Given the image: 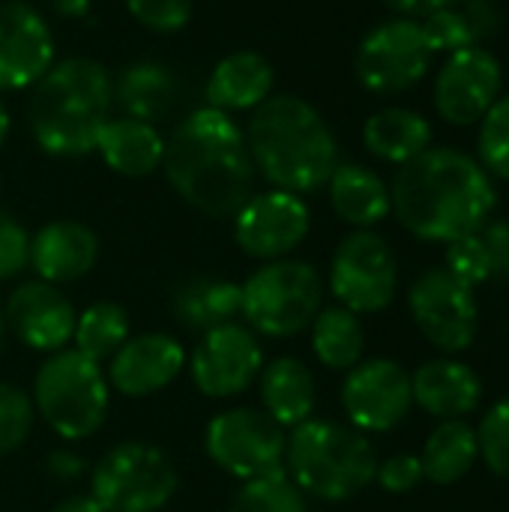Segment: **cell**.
I'll return each mask as SVG.
<instances>
[{"label":"cell","mask_w":509,"mask_h":512,"mask_svg":"<svg viewBox=\"0 0 509 512\" xmlns=\"http://www.w3.org/2000/svg\"><path fill=\"white\" fill-rule=\"evenodd\" d=\"M90 9H93V0H54V12L63 15V18L81 21V18L90 15Z\"/></svg>","instance_id":"f6af8a7d"},{"label":"cell","mask_w":509,"mask_h":512,"mask_svg":"<svg viewBox=\"0 0 509 512\" xmlns=\"http://www.w3.org/2000/svg\"><path fill=\"white\" fill-rule=\"evenodd\" d=\"M330 294L354 315H375L396 297L399 264L390 243L372 228H357L336 246L327 273Z\"/></svg>","instance_id":"30bf717a"},{"label":"cell","mask_w":509,"mask_h":512,"mask_svg":"<svg viewBox=\"0 0 509 512\" xmlns=\"http://www.w3.org/2000/svg\"><path fill=\"white\" fill-rule=\"evenodd\" d=\"M9 132H12V114H9V108H6V102H3V96H0V150H3L6 141H9Z\"/></svg>","instance_id":"bcb514c9"},{"label":"cell","mask_w":509,"mask_h":512,"mask_svg":"<svg viewBox=\"0 0 509 512\" xmlns=\"http://www.w3.org/2000/svg\"><path fill=\"white\" fill-rule=\"evenodd\" d=\"M177 486L174 462L144 441L114 444L90 468V495L105 512H159Z\"/></svg>","instance_id":"ba28073f"},{"label":"cell","mask_w":509,"mask_h":512,"mask_svg":"<svg viewBox=\"0 0 509 512\" xmlns=\"http://www.w3.org/2000/svg\"><path fill=\"white\" fill-rule=\"evenodd\" d=\"M243 309V291L231 279L195 276L177 285L171 294V315L189 333H210L216 327L234 324Z\"/></svg>","instance_id":"d4e9b609"},{"label":"cell","mask_w":509,"mask_h":512,"mask_svg":"<svg viewBox=\"0 0 509 512\" xmlns=\"http://www.w3.org/2000/svg\"><path fill=\"white\" fill-rule=\"evenodd\" d=\"M408 309L417 330L444 354L465 351L477 336L474 288L462 285L447 267L429 270L414 282Z\"/></svg>","instance_id":"5bb4252c"},{"label":"cell","mask_w":509,"mask_h":512,"mask_svg":"<svg viewBox=\"0 0 509 512\" xmlns=\"http://www.w3.org/2000/svg\"><path fill=\"white\" fill-rule=\"evenodd\" d=\"M312 351L321 366L348 372L363 360L366 351V330L360 324V315H354L345 306H327L312 321Z\"/></svg>","instance_id":"f546056e"},{"label":"cell","mask_w":509,"mask_h":512,"mask_svg":"<svg viewBox=\"0 0 509 512\" xmlns=\"http://www.w3.org/2000/svg\"><path fill=\"white\" fill-rule=\"evenodd\" d=\"M375 480L384 492L390 495H405L414 492L426 477H423V462L420 456L402 453V456H390L387 462H378Z\"/></svg>","instance_id":"ab89813d"},{"label":"cell","mask_w":509,"mask_h":512,"mask_svg":"<svg viewBox=\"0 0 509 512\" xmlns=\"http://www.w3.org/2000/svg\"><path fill=\"white\" fill-rule=\"evenodd\" d=\"M366 150L390 165H405L432 147V123L414 108H381L363 123Z\"/></svg>","instance_id":"83f0119b"},{"label":"cell","mask_w":509,"mask_h":512,"mask_svg":"<svg viewBox=\"0 0 509 512\" xmlns=\"http://www.w3.org/2000/svg\"><path fill=\"white\" fill-rule=\"evenodd\" d=\"M114 105L135 120L159 123L177 102V78L165 63L135 60L117 78H111Z\"/></svg>","instance_id":"4316f807"},{"label":"cell","mask_w":509,"mask_h":512,"mask_svg":"<svg viewBox=\"0 0 509 512\" xmlns=\"http://www.w3.org/2000/svg\"><path fill=\"white\" fill-rule=\"evenodd\" d=\"M387 9H393L399 18H426V15H432V12H438V9H447V6H453V3H459V0H381Z\"/></svg>","instance_id":"7bdbcfd3"},{"label":"cell","mask_w":509,"mask_h":512,"mask_svg":"<svg viewBox=\"0 0 509 512\" xmlns=\"http://www.w3.org/2000/svg\"><path fill=\"white\" fill-rule=\"evenodd\" d=\"M276 72L273 63L252 51L240 48L225 54L204 81V105L225 111V114H252L273 96Z\"/></svg>","instance_id":"44dd1931"},{"label":"cell","mask_w":509,"mask_h":512,"mask_svg":"<svg viewBox=\"0 0 509 512\" xmlns=\"http://www.w3.org/2000/svg\"><path fill=\"white\" fill-rule=\"evenodd\" d=\"M258 396L264 414L288 432L312 420L318 405V384L300 357H276L264 363L258 375Z\"/></svg>","instance_id":"7402d4cb"},{"label":"cell","mask_w":509,"mask_h":512,"mask_svg":"<svg viewBox=\"0 0 509 512\" xmlns=\"http://www.w3.org/2000/svg\"><path fill=\"white\" fill-rule=\"evenodd\" d=\"M477 162L489 177L509 180V93H501L477 129Z\"/></svg>","instance_id":"836d02e7"},{"label":"cell","mask_w":509,"mask_h":512,"mask_svg":"<svg viewBox=\"0 0 509 512\" xmlns=\"http://www.w3.org/2000/svg\"><path fill=\"white\" fill-rule=\"evenodd\" d=\"M285 447L288 432L258 408H228L204 432L210 462L240 483L285 471Z\"/></svg>","instance_id":"9c48e42d"},{"label":"cell","mask_w":509,"mask_h":512,"mask_svg":"<svg viewBox=\"0 0 509 512\" xmlns=\"http://www.w3.org/2000/svg\"><path fill=\"white\" fill-rule=\"evenodd\" d=\"M126 339H129V315L114 300L90 303L75 321L72 342L81 354H87L96 363L111 360L126 345Z\"/></svg>","instance_id":"4dcf8cb0"},{"label":"cell","mask_w":509,"mask_h":512,"mask_svg":"<svg viewBox=\"0 0 509 512\" xmlns=\"http://www.w3.org/2000/svg\"><path fill=\"white\" fill-rule=\"evenodd\" d=\"M186 348L168 333L129 336L108 363V387L126 399H147L171 387L186 369Z\"/></svg>","instance_id":"d6986e66"},{"label":"cell","mask_w":509,"mask_h":512,"mask_svg":"<svg viewBox=\"0 0 509 512\" xmlns=\"http://www.w3.org/2000/svg\"><path fill=\"white\" fill-rule=\"evenodd\" d=\"M447 270L468 288H477L480 282L492 279V258H489V249L477 234H468V237H459L453 243H447Z\"/></svg>","instance_id":"d590c367"},{"label":"cell","mask_w":509,"mask_h":512,"mask_svg":"<svg viewBox=\"0 0 509 512\" xmlns=\"http://www.w3.org/2000/svg\"><path fill=\"white\" fill-rule=\"evenodd\" d=\"M186 366L198 393L207 399H234L258 381L264 348L246 324L234 321L204 333Z\"/></svg>","instance_id":"4fadbf2b"},{"label":"cell","mask_w":509,"mask_h":512,"mask_svg":"<svg viewBox=\"0 0 509 512\" xmlns=\"http://www.w3.org/2000/svg\"><path fill=\"white\" fill-rule=\"evenodd\" d=\"M51 512H105L93 495H69L60 504H54Z\"/></svg>","instance_id":"ee69618b"},{"label":"cell","mask_w":509,"mask_h":512,"mask_svg":"<svg viewBox=\"0 0 509 512\" xmlns=\"http://www.w3.org/2000/svg\"><path fill=\"white\" fill-rule=\"evenodd\" d=\"M243 321L267 339H288L312 327L324 309V279L300 258L264 261L243 285Z\"/></svg>","instance_id":"52a82bcc"},{"label":"cell","mask_w":509,"mask_h":512,"mask_svg":"<svg viewBox=\"0 0 509 512\" xmlns=\"http://www.w3.org/2000/svg\"><path fill=\"white\" fill-rule=\"evenodd\" d=\"M228 512H309V507L297 483L285 471H276L243 483Z\"/></svg>","instance_id":"d6a6232c"},{"label":"cell","mask_w":509,"mask_h":512,"mask_svg":"<svg viewBox=\"0 0 509 512\" xmlns=\"http://www.w3.org/2000/svg\"><path fill=\"white\" fill-rule=\"evenodd\" d=\"M390 204L405 231L429 243H453L477 234L495 204L486 168L453 147H429L399 165L390 183Z\"/></svg>","instance_id":"7a4b0ae2"},{"label":"cell","mask_w":509,"mask_h":512,"mask_svg":"<svg viewBox=\"0 0 509 512\" xmlns=\"http://www.w3.org/2000/svg\"><path fill=\"white\" fill-rule=\"evenodd\" d=\"M99 261V237L93 228L75 219H54L45 222L30 237V258L36 279L48 285H69L84 279Z\"/></svg>","instance_id":"ffe728a7"},{"label":"cell","mask_w":509,"mask_h":512,"mask_svg":"<svg viewBox=\"0 0 509 512\" xmlns=\"http://www.w3.org/2000/svg\"><path fill=\"white\" fill-rule=\"evenodd\" d=\"M414 405L411 375L387 357L360 360L342 384V411L357 432H390Z\"/></svg>","instance_id":"9a60e30c"},{"label":"cell","mask_w":509,"mask_h":512,"mask_svg":"<svg viewBox=\"0 0 509 512\" xmlns=\"http://www.w3.org/2000/svg\"><path fill=\"white\" fill-rule=\"evenodd\" d=\"M96 153L102 156L108 171L120 177H147L162 168L165 135L156 123L120 114L102 126L96 138Z\"/></svg>","instance_id":"cb8c5ba5"},{"label":"cell","mask_w":509,"mask_h":512,"mask_svg":"<svg viewBox=\"0 0 509 512\" xmlns=\"http://www.w3.org/2000/svg\"><path fill=\"white\" fill-rule=\"evenodd\" d=\"M477 456V429H471L465 420H441L420 456L423 477L438 486H453L474 468Z\"/></svg>","instance_id":"f1b7e54d"},{"label":"cell","mask_w":509,"mask_h":512,"mask_svg":"<svg viewBox=\"0 0 509 512\" xmlns=\"http://www.w3.org/2000/svg\"><path fill=\"white\" fill-rule=\"evenodd\" d=\"M45 471H48L54 480L69 483V480H78L81 474H87V462H84L78 453H72V450H54V453H48V459H45Z\"/></svg>","instance_id":"b9f144b4"},{"label":"cell","mask_w":509,"mask_h":512,"mask_svg":"<svg viewBox=\"0 0 509 512\" xmlns=\"http://www.w3.org/2000/svg\"><path fill=\"white\" fill-rule=\"evenodd\" d=\"M30 258V234L27 228L6 210H0V282L15 279Z\"/></svg>","instance_id":"f35d334b"},{"label":"cell","mask_w":509,"mask_h":512,"mask_svg":"<svg viewBox=\"0 0 509 512\" xmlns=\"http://www.w3.org/2000/svg\"><path fill=\"white\" fill-rule=\"evenodd\" d=\"M30 399L54 435L63 441H87L105 426L111 387L102 363L90 360L78 348H63L48 354L39 366Z\"/></svg>","instance_id":"8992f818"},{"label":"cell","mask_w":509,"mask_h":512,"mask_svg":"<svg viewBox=\"0 0 509 512\" xmlns=\"http://www.w3.org/2000/svg\"><path fill=\"white\" fill-rule=\"evenodd\" d=\"M57 63L54 30L48 18L24 3H0V96L30 90Z\"/></svg>","instance_id":"e0dca14e"},{"label":"cell","mask_w":509,"mask_h":512,"mask_svg":"<svg viewBox=\"0 0 509 512\" xmlns=\"http://www.w3.org/2000/svg\"><path fill=\"white\" fill-rule=\"evenodd\" d=\"M477 447L492 474L509 480V399L498 402L477 429Z\"/></svg>","instance_id":"8d00e7d4"},{"label":"cell","mask_w":509,"mask_h":512,"mask_svg":"<svg viewBox=\"0 0 509 512\" xmlns=\"http://www.w3.org/2000/svg\"><path fill=\"white\" fill-rule=\"evenodd\" d=\"M411 396L426 414L441 420H462L480 405L483 384L471 366L459 360H429L411 375Z\"/></svg>","instance_id":"603a6c76"},{"label":"cell","mask_w":509,"mask_h":512,"mask_svg":"<svg viewBox=\"0 0 509 512\" xmlns=\"http://www.w3.org/2000/svg\"><path fill=\"white\" fill-rule=\"evenodd\" d=\"M246 144L273 189L312 195L339 165V141L324 114L297 93H273L246 120Z\"/></svg>","instance_id":"3957f363"},{"label":"cell","mask_w":509,"mask_h":512,"mask_svg":"<svg viewBox=\"0 0 509 512\" xmlns=\"http://www.w3.org/2000/svg\"><path fill=\"white\" fill-rule=\"evenodd\" d=\"M375 471V447L354 426L312 417L288 435L285 474L303 495L327 504L351 501L375 483Z\"/></svg>","instance_id":"5b68a950"},{"label":"cell","mask_w":509,"mask_h":512,"mask_svg":"<svg viewBox=\"0 0 509 512\" xmlns=\"http://www.w3.org/2000/svg\"><path fill=\"white\" fill-rule=\"evenodd\" d=\"M504 87L501 60L483 48L468 45L447 54L435 78V111L450 126H474L495 105Z\"/></svg>","instance_id":"2e32d148"},{"label":"cell","mask_w":509,"mask_h":512,"mask_svg":"<svg viewBox=\"0 0 509 512\" xmlns=\"http://www.w3.org/2000/svg\"><path fill=\"white\" fill-rule=\"evenodd\" d=\"M3 321L6 330H12V336L30 351L57 354L72 345L78 312L57 285L27 279L6 297Z\"/></svg>","instance_id":"ac0fdd59"},{"label":"cell","mask_w":509,"mask_h":512,"mask_svg":"<svg viewBox=\"0 0 509 512\" xmlns=\"http://www.w3.org/2000/svg\"><path fill=\"white\" fill-rule=\"evenodd\" d=\"M234 243L255 261L291 258V252L309 237L312 213L303 195L285 189L252 192V198L231 219Z\"/></svg>","instance_id":"7c38bea8"},{"label":"cell","mask_w":509,"mask_h":512,"mask_svg":"<svg viewBox=\"0 0 509 512\" xmlns=\"http://www.w3.org/2000/svg\"><path fill=\"white\" fill-rule=\"evenodd\" d=\"M33 420H36V408L30 393L0 381V459L15 453L27 441Z\"/></svg>","instance_id":"e575fe53"},{"label":"cell","mask_w":509,"mask_h":512,"mask_svg":"<svg viewBox=\"0 0 509 512\" xmlns=\"http://www.w3.org/2000/svg\"><path fill=\"white\" fill-rule=\"evenodd\" d=\"M0 189H3V183H0Z\"/></svg>","instance_id":"c3c4849f"},{"label":"cell","mask_w":509,"mask_h":512,"mask_svg":"<svg viewBox=\"0 0 509 512\" xmlns=\"http://www.w3.org/2000/svg\"><path fill=\"white\" fill-rule=\"evenodd\" d=\"M432 48L414 18H387L375 24L357 45V81L378 96L402 93L420 84L432 66Z\"/></svg>","instance_id":"8fae6325"},{"label":"cell","mask_w":509,"mask_h":512,"mask_svg":"<svg viewBox=\"0 0 509 512\" xmlns=\"http://www.w3.org/2000/svg\"><path fill=\"white\" fill-rule=\"evenodd\" d=\"M114 87L108 69L93 57L57 60L27 99V123L36 147L54 159L96 153V138L111 120Z\"/></svg>","instance_id":"277c9868"},{"label":"cell","mask_w":509,"mask_h":512,"mask_svg":"<svg viewBox=\"0 0 509 512\" xmlns=\"http://www.w3.org/2000/svg\"><path fill=\"white\" fill-rule=\"evenodd\" d=\"M129 15L153 33H177L192 18V0H123Z\"/></svg>","instance_id":"74e56055"},{"label":"cell","mask_w":509,"mask_h":512,"mask_svg":"<svg viewBox=\"0 0 509 512\" xmlns=\"http://www.w3.org/2000/svg\"><path fill=\"white\" fill-rule=\"evenodd\" d=\"M168 186L207 219H234L255 192V165L237 117L201 105L165 138Z\"/></svg>","instance_id":"6da1fadb"},{"label":"cell","mask_w":509,"mask_h":512,"mask_svg":"<svg viewBox=\"0 0 509 512\" xmlns=\"http://www.w3.org/2000/svg\"><path fill=\"white\" fill-rule=\"evenodd\" d=\"M480 9H483V0H474L471 6L453 3L447 9H438V12L420 18L423 36H426L432 54H453L468 45H477V39L483 36Z\"/></svg>","instance_id":"1f68e13d"},{"label":"cell","mask_w":509,"mask_h":512,"mask_svg":"<svg viewBox=\"0 0 509 512\" xmlns=\"http://www.w3.org/2000/svg\"><path fill=\"white\" fill-rule=\"evenodd\" d=\"M324 189L333 213L354 228H372L393 213L390 186L360 162H339Z\"/></svg>","instance_id":"484cf974"},{"label":"cell","mask_w":509,"mask_h":512,"mask_svg":"<svg viewBox=\"0 0 509 512\" xmlns=\"http://www.w3.org/2000/svg\"><path fill=\"white\" fill-rule=\"evenodd\" d=\"M3 339H6V321H3V303H0V351H3Z\"/></svg>","instance_id":"7dc6e473"},{"label":"cell","mask_w":509,"mask_h":512,"mask_svg":"<svg viewBox=\"0 0 509 512\" xmlns=\"http://www.w3.org/2000/svg\"><path fill=\"white\" fill-rule=\"evenodd\" d=\"M480 237L492 258V273L507 276L509 273V222H486L480 228Z\"/></svg>","instance_id":"60d3db41"}]
</instances>
